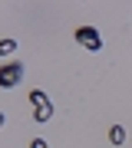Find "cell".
<instances>
[{
	"mask_svg": "<svg viewBox=\"0 0 132 148\" xmlns=\"http://www.w3.org/2000/svg\"><path fill=\"white\" fill-rule=\"evenodd\" d=\"M30 148H50V145H46V138H33V142H30Z\"/></svg>",
	"mask_w": 132,
	"mask_h": 148,
	"instance_id": "obj_7",
	"label": "cell"
},
{
	"mask_svg": "<svg viewBox=\"0 0 132 148\" xmlns=\"http://www.w3.org/2000/svg\"><path fill=\"white\" fill-rule=\"evenodd\" d=\"M3 122H7V119H3V112H0V128H3Z\"/></svg>",
	"mask_w": 132,
	"mask_h": 148,
	"instance_id": "obj_8",
	"label": "cell"
},
{
	"mask_svg": "<svg viewBox=\"0 0 132 148\" xmlns=\"http://www.w3.org/2000/svg\"><path fill=\"white\" fill-rule=\"evenodd\" d=\"M17 49V40H0V56H10Z\"/></svg>",
	"mask_w": 132,
	"mask_h": 148,
	"instance_id": "obj_6",
	"label": "cell"
},
{
	"mask_svg": "<svg viewBox=\"0 0 132 148\" xmlns=\"http://www.w3.org/2000/svg\"><path fill=\"white\" fill-rule=\"evenodd\" d=\"M109 142L112 145H122V142H126V128H122V125H112L109 128Z\"/></svg>",
	"mask_w": 132,
	"mask_h": 148,
	"instance_id": "obj_4",
	"label": "cell"
},
{
	"mask_svg": "<svg viewBox=\"0 0 132 148\" xmlns=\"http://www.w3.org/2000/svg\"><path fill=\"white\" fill-rule=\"evenodd\" d=\"M33 119H37V122H50V119H53V106H43V109H37V112H33Z\"/></svg>",
	"mask_w": 132,
	"mask_h": 148,
	"instance_id": "obj_5",
	"label": "cell"
},
{
	"mask_svg": "<svg viewBox=\"0 0 132 148\" xmlns=\"http://www.w3.org/2000/svg\"><path fill=\"white\" fill-rule=\"evenodd\" d=\"M30 102H33L37 109H43V106H53V102L46 99V92H40V89H33V92H30Z\"/></svg>",
	"mask_w": 132,
	"mask_h": 148,
	"instance_id": "obj_3",
	"label": "cell"
},
{
	"mask_svg": "<svg viewBox=\"0 0 132 148\" xmlns=\"http://www.w3.org/2000/svg\"><path fill=\"white\" fill-rule=\"evenodd\" d=\"M76 43H83V46L93 49V53H96V49H102V36H99V30H96V27H79V30H76Z\"/></svg>",
	"mask_w": 132,
	"mask_h": 148,
	"instance_id": "obj_2",
	"label": "cell"
},
{
	"mask_svg": "<svg viewBox=\"0 0 132 148\" xmlns=\"http://www.w3.org/2000/svg\"><path fill=\"white\" fill-rule=\"evenodd\" d=\"M20 79H23V63L10 59L0 66V89H13V86H20Z\"/></svg>",
	"mask_w": 132,
	"mask_h": 148,
	"instance_id": "obj_1",
	"label": "cell"
}]
</instances>
